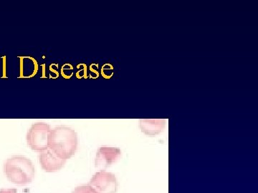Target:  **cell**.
Segmentation results:
<instances>
[{
	"instance_id": "obj_1",
	"label": "cell",
	"mask_w": 258,
	"mask_h": 193,
	"mask_svg": "<svg viewBox=\"0 0 258 193\" xmlns=\"http://www.w3.org/2000/svg\"><path fill=\"white\" fill-rule=\"evenodd\" d=\"M79 146L77 133L74 129L58 126L50 130L48 136V147L56 155L67 160L75 155Z\"/></svg>"
},
{
	"instance_id": "obj_2",
	"label": "cell",
	"mask_w": 258,
	"mask_h": 193,
	"mask_svg": "<svg viewBox=\"0 0 258 193\" xmlns=\"http://www.w3.org/2000/svg\"><path fill=\"white\" fill-rule=\"evenodd\" d=\"M4 172L8 179L17 184L30 183L35 177V169L32 161L23 155H14L4 164Z\"/></svg>"
},
{
	"instance_id": "obj_3",
	"label": "cell",
	"mask_w": 258,
	"mask_h": 193,
	"mask_svg": "<svg viewBox=\"0 0 258 193\" xmlns=\"http://www.w3.org/2000/svg\"><path fill=\"white\" fill-rule=\"evenodd\" d=\"M50 127L45 123H37L30 127L27 134L28 145L32 150L42 152L48 148Z\"/></svg>"
},
{
	"instance_id": "obj_4",
	"label": "cell",
	"mask_w": 258,
	"mask_h": 193,
	"mask_svg": "<svg viewBox=\"0 0 258 193\" xmlns=\"http://www.w3.org/2000/svg\"><path fill=\"white\" fill-rule=\"evenodd\" d=\"M96 193H116L118 181L115 175L101 170L93 176L89 183Z\"/></svg>"
},
{
	"instance_id": "obj_5",
	"label": "cell",
	"mask_w": 258,
	"mask_h": 193,
	"mask_svg": "<svg viewBox=\"0 0 258 193\" xmlns=\"http://www.w3.org/2000/svg\"><path fill=\"white\" fill-rule=\"evenodd\" d=\"M121 155L120 149L115 147L102 146L96 153L95 165L103 170L116 162Z\"/></svg>"
},
{
	"instance_id": "obj_6",
	"label": "cell",
	"mask_w": 258,
	"mask_h": 193,
	"mask_svg": "<svg viewBox=\"0 0 258 193\" xmlns=\"http://www.w3.org/2000/svg\"><path fill=\"white\" fill-rule=\"evenodd\" d=\"M39 158L42 168L47 172H55L61 170L67 161L56 155L49 147L40 152Z\"/></svg>"
},
{
	"instance_id": "obj_7",
	"label": "cell",
	"mask_w": 258,
	"mask_h": 193,
	"mask_svg": "<svg viewBox=\"0 0 258 193\" xmlns=\"http://www.w3.org/2000/svg\"><path fill=\"white\" fill-rule=\"evenodd\" d=\"M139 126L142 133L149 136H156L164 130L165 120H141Z\"/></svg>"
},
{
	"instance_id": "obj_8",
	"label": "cell",
	"mask_w": 258,
	"mask_h": 193,
	"mask_svg": "<svg viewBox=\"0 0 258 193\" xmlns=\"http://www.w3.org/2000/svg\"><path fill=\"white\" fill-rule=\"evenodd\" d=\"M72 193H96L89 184L87 185H80L76 187Z\"/></svg>"
},
{
	"instance_id": "obj_9",
	"label": "cell",
	"mask_w": 258,
	"mask_h": 193,
	"mask_svg": "<svg viewBox=\"0 0 258 193\" xmlns=\"http://www.w3.org/2000/svg\"><path fill=\"white\" fill-rule=\"evenodd\" d=\"M0 193H17L16 189H2Z\"/></svg>"
}]
</instances>
